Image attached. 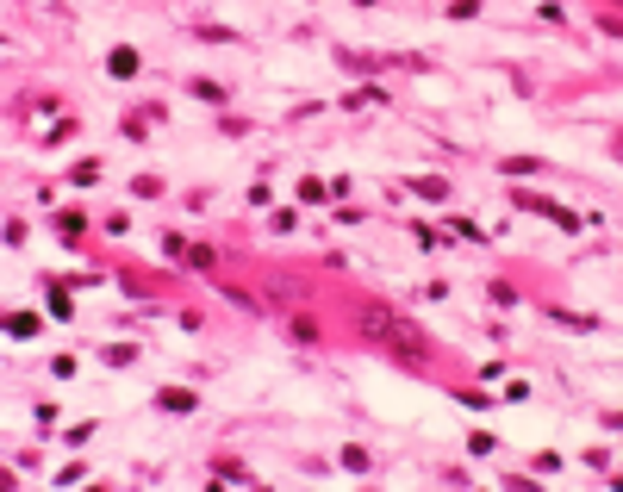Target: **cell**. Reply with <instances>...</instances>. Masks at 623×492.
Wrapping results in <instances>:
<instances>
[{"label":"cell","instance_id":"cell-1","mask_svg":"<svg viewBox=\"0 0 623 492\" xmlns=\"http://www.w3.org/2000/svg\"><path fill=\"white\" fill-rule=\"evenodd\" d=\"M362 331H374V337H386V343H399V350H411V356H418V331H411V324H399V318H393V312H380V306L362 312Z\"/></svg>","mask_w":623,"mask_h":492}]
</instances>
